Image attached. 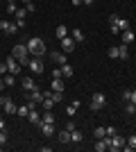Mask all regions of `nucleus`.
I'll return each mask as SVG.
<instances>
[{
  "instance_id": "8fccbe9b",
  "label": "nucleus",
  "mask_w": 136,
  "mask_h": 152,
  "mask_svg": "<svg viewBox=\"0 0 136 152\" xmlns=\"http://www.w3.org/2000/svg\"><path fill=\"white\" fill-rule=\"evenodd\" d=\"M20 2H25V5H27V2H32V0H20Z\"/></svg>"
},
{
  "instance_id": "393cba45",
  "label": "nucleus",
  "mask_w": 136,
  "mask_h": 152,
  "mask_svg": "<svg viewBox=\"0 0 136 152\" xmlns=\"http://www.w3.org/2000/svg\"><path fill=\"white\" fill-rule=\"evenodd\" d=\"M116 25H118V30H120V32H123V30H129V20L118 16V23H116Z\"/></svg>"
},
{
  "instance_id": "79ce46f5",
  "label": "nucleus",
  "mask_w": 136,
  "mask_h": 152,
  "mask_svg": "<svg viewBox=\"0 0 136 152\" xmlns=\"http://www.w3.org/2000/svg\"><path fill=\"white\" fill-rule=\"evenodd\" d=\"M109 30H111V34H120V30H118V25H109Z\"/></svg>"
},
{
  "instance_id": "f3484780",
  "label": "nucleus",
  "mask_w": 136,
  "mask_h": 152,
  "mask_svg": "<svg viewBox=\"0 0 136 152\" xmlns=\"http://www.w3.org/2000/svg\"><path fill=\"white\" fill-rule=\"evenodd\" d=\"M50 91H64V80H61V77H59V80H52Z\"/></svg>"
},
{
  "instance_id": "473e14b6",
  "label": "nucleus",
  "mask_w": 136,
  "mask_h": 152,
  "mask_svg": "<svg viewBox=\"0 0 136 152\" xmlns=\"http://www.w3.org/2000/svg\"><path fill=\"white\" fill-rule=\"evenodd\" d=\"M127 145H129L132 150H136V134H132L129 139H127Z\"/></svg>"
},
{
  "instance_id": "49530a36",
  "label": "nucleus",
  "mask_w": 136,
  "mask_h": 152,
  "mask_svg": "<svg viewBox=\"0 0 136 152\" xmlns=\"http://www.w3.org/2000/svg\"><path fill=\"white\" fill-rule=\"evenodd\" d=\"M71 2H73L75 7H79V5H82V0H71Z\"/></svg>"
},
{
  "instance_id": "423d86ee",
  "label": "nucleus",
  "mask_w": 136,
  "mask_h": 152,
  "mask_svg": "<svg viewBox=\"0 0 136 152\" xmlns=\"http://www.w3.org/2000/svg\"><path fill=\"white\" fill-rule=\"evenodd\" d=\"M5 64H7V70L12 73V75H16V73H20V64L14 59V55H9V57L5 59Z\"/></svg>"
},
{
  "instance_id": "a878e982",
  "label": "nucleus",
  "mask_w": 136,
  "mask_h": 152,
  "mask_svg": "<svg viewBox=\"0 0 136 152\" xmlns=\"http://www.w3.org/2000/svg\"><path fill=\"white\" fill-rule=\"evenodd\" d=\"M59 141H61V143H71V132H68V129H61V132H59Z\"/></svg>"
},
{
  "instance_id": "a18cd8bd",
  "label": "nucleus",
  "mask_w": 136,
  "mask_h": 152,
  "mask_svg": "<svg viewBox=\"0 0 136 152\" xmlns=\"http://www.w3.org/2000/svg\"><path fill=\"white\" fill-rule=\"evenodd\" d=\"M129 100H132V102L136 104V91H132V98H129Z\"/></svg>"
},
{
  "instance_id": "ea45409f",
  "label": "nucleus",
  "mask_w": 136,
  "mask_h": 152,
  "mask_svg": "<svg viewBox=\"0 0 136 152\" xmlns=\"http://www.w3.org/2000/svg\"><path fill=\"white\" fill-rule=\"evenodd\" d=\"M7 25H9V20H5V18L0 20V30H2V32H5V30H7Z\"/></svg>"
},
{
  "instance_id": "4c0bfd02",
  "label": "nucleus",
  "mask_w": 136,
  "mask_h": 152,
  "mask_svg": "<svg viewBox=\"0 0 136 152\" xmlns=\"http://www.w3.org/2000/svg\"><path fill=\"white\" fill-rule=\"evenodd\" d=\"M7 73H9V70H7V64L2 61V64H0V75H7Z\"/></svg>"
},
{
  "instance_id": "cd10ccee",
  "label": "nucleus",
  "mask_w": 136,
  "mask_h": 152,
  "mask_svg": "<svg viewBox=\"0 0 136 152\" xmlns=\"http://www.w3.org/2000/svg\"><path fill=\"white\" fill-rule=\"evenodd\" d=\"M14 80H16V75H12V73L2 75V82H5V86H14Z\"/></svg>"
},
{
  "instance_id": "7ed1b4c3",
  "label": "nucleus",
  "mask_w": 136,
  "mask_h": 152,
  "mask_svg": "<svg viewBox=\"0 0 136 152\" xmlns=\"http://www.w3.org/2000/svg\"><path fill=\"white\" fill-rule=\"evenodd\" d=\"M104 104H107L104 93H100V91H97V93H93V98H91V109H93V111H100Z\"/></svg>"
},
{
  "instance_id": "3c124183",
  "label": "nucleus",
  "mask_w": 136,
  "mask_h": 152,
  "mask_svg": "<svg viewBox=\"0 0 136 152\" xmlns=\"http://www.w3.org/2000/svg\"><path fill=\"white\" fill-rule=\"evenodd\" d=\"M7 2H16V0H7Z\"/></svg>"
},
{
  "instance_id": "f257e3e1",
  "label": "nucleus",
  "mask_w": 136,
  "mask_h": 152,
  "mask_svg": "<svg viewBox=\"0 0 136 152\" xmlns=\"http://www.w3.org/2000/svg\"><path fill=\"white\" fill-rule=\"evenodd\" d=\"M25 45H27V50H30L32 57H41V59L45 57V43H43V39H41V37H32Z\"/></svg>"
},
{
  "instance_id": "c03bdc74",
  "label": "nucleus",
  "mask_w": 136,
  "mask_h": 152,
  "mask_svg": "<svg viewBox=\"0 0 136 152\" xmlns=\"http://www.w3.org/2000/svg\"><path fill=\"white\" fill-rule=\"evenodd\" d=\"M93 2H95V0H82V5H86V7H91Z\"/></svg>"
},
{
  "instance_id": "9b49d317",
  "label": "nucleus",
  "mask_w": 136,
  "mask_h": 152,
  "mask_svg": "<svg viewBox=\"0 0 136 152\" xmlns=\"http://www.w3.org/2000/svg\"><path fill=\"white\" fill-rule=\"evenodd\" d=\"M120 37H123V43H127V45H129V43H134L136 34H134L132 30H123V32H120Z\"/></svg>"
},
{
  "instance_id": "1a4fd4ad",
  "label": "nucleus",
  "mask_w": 136,
  "mask_h": 152,
  "mask_svg": "<svg viewBox=\"0 0 136 152\" xmlns=\"http://www.w3.org/2000/svg\"><path fill=\"white\" fill-rule=\"evenodd\" d=\"M27 121L32 123V125H41V116H39V111H36V107L30 109V114H27Z\"/></svg>"
},
{
  "instance_id": "37998d69",
  "label": "nucleus",
  "mask_w": 136,
  "mask_h": 152,
  "mask_svg": "<svg viewBox=\"0 0 136 152\" xmlns=\"http://www.w3.org/2000/svg\"><path fill=\"white\" fill-rule=\"evenodd\" d=\"M7 98H9V95H0V107H2V104L7 102Z\"/></svg>"
},
{
  "instance_id": "5701e85b",
  "label": "nucleus",
  "mask_w": 136,
  "mask_h": 152,
  "mask_svg": "<svg viewBox=\"0 0 136 152\" xmlns=\"http://www.w3.org/2000/svg\"><path fill=\"white\" fill-rule=\"evenodd\" d=\"M55 34H57L59 41H61L64 37H68V27H66V25H57V32H55Z\"/></svg>"
},
{
  "instance_id": "39448f33",
  "label": "nucleus",
  "mask_w": 136,
  "mask_h": 152,
  "mask_svg": "<svg viewBox=\"0 0 136 152\" xmlns=\"http://www.w3.org/2000/svg\"><path fill=\"white\" fill-rule=\"evenodd\" d=\"M27 66H30V70H32L34 75H41V73H43V59L41 57H32L27 61Z\"/></svg>"
},
{
  "instance_id": "a19ab883",
  "label": "nucleus",
  "mask_w": 136,
  "mask_h": 152,
  "mask_svg": "<svg viewBox=\"0 0 136 152\" xmlns=\"http://www.w3.org/2000/svg\"><path fill=\"white\" fill-rule=\"evenodd\" d=\"M113 134H118L116 127H107V136H113Z\"/></svg>"
},
{
  "instance_id": "f8f14e48",
  "label": "nucleus",
  "mask_w": 136,
  "mask_h": 152,
  "mask_svg": "<svg viewBox=\"0 0 136 152\" xmlns=\"http://www.w3.org/2000/svg\"><path fill=\"white\" fill-rule=\"evenodd\" d=\"M2 107H5V114H9V116H14V114H16V109H18L16 104H14V100H12V98H7V102L2 104Z\"/></svg>"
},
{
  "instance_id": "de8ad7c7",
  "label": "nucleus",
  "mask_w": 136,
  "mask_h": 152,
  "mask_svg": "<svg viewBox=\"0 0 136 152\" xmlns=\"http://www.w3.org/2000/svg\"><path fill=\"white\" fill-rule=\"evenodd\" d=\"M0 129H7V125H5V121L0 118Z\"/></svg>"
},
{
  "instance_id": "412c9836",
  "label": "nucleus",
  "mask_w": 136,
  "mask_h": 152,
  "mask_svg": "<svg viewBox=\"0 0 136 152\" xmlns=\"http://www.w3.org/2000/svg\"><path fill=\"white\" fill-rule=\"evenodd\" d=\"M125 114H129V116H134V114H136V104H134L132 100L125 102Z\"/></svg>"
},
{
  "instance_id": "f03ea898",
  "label": "nucleus",
  "mask_w": 136,
  "mask_h": 152,
  "mask_svg": "<svg viewBox=\"0 0 136 152\" xmlns=\"http://www.w3.org/2000/svg\"><path fill=\"white\" fill-rule=\"evenodd\" d=\"M12 55H14V59H16L20 66H27V61H30V50H27L25 43H16L14 50H12Z\"/></svg>"
},
{
  "instance_id": "09e8293b",
  "label": "nucleus",
  "mask_w": 136,
  "mask_h": 152,
  "mask_svg": "<svg viewBox=\"0 0 136 152\" xmlns=\"http://www.w3.org/2000/svg\"><path fill=\"white\" fill-rule=\"evenodd\" d=\"M7 86H5V82H2V80H0V91H5Z\"/></svg>"
},
{
  "instance_id": "a211bd4d",
  "label": "nucleus",
  "mask_w": 136,
  "mask_h": 152,
  "mask_svg": "<svg viewBox=\"0 0 136 152\" xmlns=\"http://www.w3.org/2000/svg\"><path fill=\"white\" fill-rule=\"evenodd\" d=\"M30 102H27V104H23V107H18L16 109V116H20V118H27V114H30Z\"/></svg>"
},
{
  "instance_id": "0eeeda50",
  "label": "nucleus",
  "mask_w": 136,
  "mask_h": 152,
  "mask_svg": "<svg viewBox=\"0 0 136 152\" xmlns=\"http://www.w3.org/2000/svg\"><path fill=\"white\" fill-rule=\"evenodd\" d=\"M61 50L64 52H73L75 50V39L73 37H64L61 39Z\"/></svg>"
},
{
  "instance_id": "f704fd0d",
  "label": "nucleus",
  "mask_w": 136,
  "mask_h": 152,
  "mask_svg": "<svg viewBox=\"0 0 136 152\" xmlns=\"http://www.w3.org/2000/svg\"><path fill=\"white\" fill-rule=\"evenodd\" d=\"M59 77H64L61 75V68H55L52 70V80H59Z\"/></svg>"
},
{
  "instance_id": "c756f323",
  "label": "nucleus",
  "mask_w": 136,
  "mask_h": 152,
  "mask_svg": "<svg viewBox=\"0 0 136 152\" xmlns=\"http://www.w3.org/2000/svg\"><path fill=\"white\" fill-rule=\"evenodd\" d=\"M95 139H102V136H107V127H95Z\"/></svg>"
},
{
  "instance_id": "6ab92c4d",
  "label": "nucleus",
  "mask_w": 136,
  "mask_h": 152,
  "mask_svg": "<svg viewBox=\"0 0 136 152\" xmlns=\"http://www.w3.org/2000/svg\"><path fill=\"white\" fill-rule=\"evenodd\" d=\"M118 52H120V57H118V59H127V57H129V50H127V43H120V45H118Z\"/></svg>"
},
{
  "instance_id": "6e6552de",
  "label": "nucleus",
  "mask_w": 136,
  "mask_h": 152,
  "mask_svg": "<svg viewBox=\"0 0 136 152\" xmlns=\"http://www.w3.org/2000/svg\"><path fill=\"white\" fill-rule=\"evenodd\" d=\"M43 98H45V93L39 89V86L30 91V100H32V102H36V104H41V102H43Z\"/></svg>"
},
{
  "instance_id": "e433bc0d",
  "label": "nucleus",
  "mask_w": 136,
  "mask_h": 152,
  "mask_svg": "<svg viewBox=\"0 0 136 152\" xmlns=\"http://www.w3.org/2000/svg\"><path fill=\"white\" fill-rule=\"evenodd\" d=\"M34 9H36V5H34V2H27V5H25V12H27V14L34 12Z\"/></svg>"
},
{
  "instance_id": "4468645a",
  "label": "nucleus",
  "mask_w": 136,
  "mask_h": 152,
  "mask_svg": "<svg viewBox=\"0 0 136 152\" xmlns=\"http://www.w3.org/2000/svg\"><path fill=\"white\" fill-rule=\"evenodd\" d=\"M71 37L75 39V43H82V41H84V39H86V37H84V32L79 30V27H75V30L71 32Z\"/></svg>"
},
{
  "instance_id": "b1692460",
  "label": "nucleus",
  "mask_w": 136,
  "mask_h": 152,
  "mask_svg": "<svg viewBox=\"0 0 136 152\" xmlns=\"http://www.w3.org/2000/svg\"><path fill=\"white\" fill-rule=\"evenodd\" d=\"M79 141H82V132L75 127V129L71 132V143H79Z\"/></svg>"
},
{
  "instance_id": "2f4dec72",
  "label": "nucleus",
  "mask_w": 136,
  "mask_h": 152,
  "mask_svg": "<svg viewBox=\"0 0 136 152\" xmlns=\"http://www.w3.org/2000/svg\"><path fill=\"white\" fill-rule=\"evenodd\" d=\"M25 16H27L25 9H16V20H25Z\"/></svg>"
},
{
  "instance_id": "9d476101",
  "label": "nucleus",
  "mask_w": 136,
  "mask_h": 152,
  "mask_svg": "<svg viewBox=\"0 0 136 152\" xmlns=\"http://www.w3.org/2000/svg\"><path fill=\"white\" fill-rule=\"evenodd\" d=\"M41 134H43V136H52V134H55V123H41Z\"/></svg>"
},
{
  "instance_id": "58836bf2",
  "label": "nucleus",
  "mask_w": 136,
  "mask_h": 152,
  "mask_svg": "<svg viewBox=\"0 0 136 152\" xmlns=\"http://www.w3.org/2000/svg\"><path fill=\"white\" fill-rule=\"evenodd\" d=\"M129 98H132V91H129V89H127V91H123V100L127 102V100H129Z\"/></svg>"
},
{
  "instance_id": "20e7f679",
  "label": "nucleus",
  "mask_w": 136,
  "mask_h": 152,
  "mask_svg": "<svg viewBox=\"0 0 136 152\" xmlns=\"http://www.w3.org/2000/svg\"><path fill=\"white\" fill-rule=\"evenodd\" d=\"M127 145V139L125 136H120V134H113L111 136V143H109V150H113V152H118V150H123V148Z\"/></svg>"
},
{
  "instance_id": "4be33fe9",
  "label": "nucleus",
  "mask_w": 136,
  "mask_h": 152,
  "mask_svg": "<svg viewBox=\"0 0 136 152\" xmlns=\"http://www.w3.org/2000/svg\"><path fill=\"white\" fill-rule=\"evenodd\" d=\"M20 27H18V23H9V25H7V30H5V34H9V37H14V34H16V32H18Z\"/></svg>"
},
{
  "instance_id": "bb28decb",
  "label": "nucleus",
  "mask_w": 136,
  "mask_h": 152,
  "mask_svg": "<svg viewBox=\"0 0 136 152\" xmlns=\"http://www.w3.org/2000/svg\"><path fill=\"white\" fill-rule=\"evenodd\" d=\"M41 107H43V109H52V107H55V100H52L50 95H45L43 102H41Z\"/></svg>"
},
{
  "instance_id": "2eb2a0df",
  "label": "nucleus",
  "mask_w": 136,
  "mask_h": 152,
  "mask_svg": "<svg viewBox=\"0 0 136 152\" xmlns=\"http://www.w3.org/2000/svg\"><path fill=\"white\" fill-rule=\"evenodd\" d=\"M20 84H23V89H25V91H32V89H36V82H34L32 77H23V82H20Z\"/></svg>"
},
{
  "instance_id": "72a5a7b5",
  "label": "nucleus",
  "mask_w": 136,
  "mask_h": 152,
  "mask_svg": "<svg viewBox=\"0 0 136 152\" xmlns=\"http://www.w3.org/2000/svg\"><path fill=\"white\" fill-rule=\"evenodd\" d=\"M16 9H18L16 2H7V14H16Z\"/></svg>"
},
{
  "instance_id": "c85d7f7f",
  "label": "nucleus",
  "mask_w": 136,
  "mask_h": 152,
  "mask_svg": "<svg viewBox=\"0 0 136 152\" xmlns=\"http://www.w3.org/2000/svg\"><path fill=\"white\" fill-rule=\"evenodd\" d=\"M50 98L55 100V104H57V102H61V100H64V93H61V91H52V93H50Z\"/></svg>"
},
{
  "instance_id": "c9c22d12",
  "label": "nucleus",
  "mask_w": 136,
  "mask_h": 152,
  "mask_svg": "<svg viewBox=\"0 0 136 152\" xmlns=\"http://www.w3.org/2000/svg\"><path fill=\"white\" fill-rule=\"evenodd\" d=\"M66 114H68V116H75V114H77V107H73V104H71V107L66 109Z\"/></svg>"
},
{
  "instance_id": "ddd939ff",
  "label": "nucleus",
  "mask_w": 136,
  "mask_h": 152,
  "mask_svg": "<svg viewBox=\"0 0 136 152\" xmlns=\"http://www.w3.org/2000/svg\"><path fill=\"white\" fill-rule=\"evenodd\" d=\"M50 59H52V61H55V64H59V66H61V64H66V61H68V59H66V55H64V52H50Z\"/></svg>"
},
{
  "instance_id": "7c9ffc66",
  "label": "nucleus",
  "mask_w": 136,
  "mask_h": 152,
  "mask_svg": "<svg viewBox=\"0 0 136 152\" xmlns=\"http://www.w3.org/2000/svg\"><path fill=\"white\" fill-rule=\"evenodd\" d=\"M118 57H120V52H118V45L109 48V59H118Z\"/></svg>"
},
{
  "instance_id": "aec40b11",
  "label": "nucleus",
  "mask_w": 136,
  "mask_h": 152,
  "mask_svg": "<svg viewBox=\"0 0 136 152\" xmlns=\"http://www.w3.org/2000/svg\"><path fill=\"white\" fill-rule=\"evenodd\" d=\"M41 123H55V114H52L50 109H45V114L41 116Z\"/></svg>"
},
{
  "instance_id": "dca6fc26",
  "label": "nucleus",
  "mask_w": 136,
  "mask_h": 152,
  "mask_svg": "<svg viewBox=\"0 0 136 152\" xmlns=\"http://www.w3.org/2000/svg\"><path fill=\"white\" fill-rule=\"evenodd\" d=\"M59 68H61V75H64V77H73V66H71L68 61H66V64H61Z\"/></svg>"
}]
</instances>
